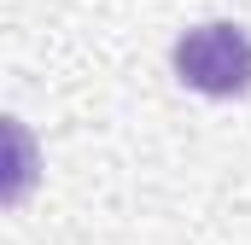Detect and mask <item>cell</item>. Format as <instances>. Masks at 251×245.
<instances>
[{"instance_id": "1", "label": "cell", "mask_w": 251, "mask_h": 245, "mask_svg": "<svg viewBox=\"0 0 251 245\" xmlns=\"http://www.w3.org/2000/svg\"><path fill=\"white\" fill-rule=\"evenodd\" d=\"M176 76L210 94V99H234L251 88V35L240 24H193L176 41Z\"/></svg>"}]
</instances>
